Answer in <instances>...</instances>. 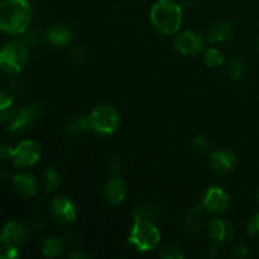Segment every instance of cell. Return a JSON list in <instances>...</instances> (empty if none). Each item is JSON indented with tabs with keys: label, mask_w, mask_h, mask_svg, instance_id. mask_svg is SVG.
I'll list each match as a JSON object with an SVG mask.
<instances>
[{
	"label": "cell",
	"mask_w": 259,
	"mask_h": 259,
	"mask_svg": "<svg viewBox=\"0 0 259 259\" xmlns=\"http://www.w3.org/2000/svg\"><path fill=\"white\" fill-rule=\"evenodd\" d=\"M5 177H7V174H5L4 169H3L2 167H0V184H2V182L4 181Z\"/></svg>",
	"instance_id": "38"
},
{
	"label": "cell",
	"mask_w": 259,
	"mask_h": 259,
	"mask_svg": "<svg viewBox=\"0 0 259 259\" xmlns=\"http://www.w3.org/2000/svg\"><path fill=\"white\" fill-rule=\"evenodd\" d=\"M205 63L209 67H219L224 62V53L222 51L217 50V48H209L205 52Z\"/></svg>",
	"instance_id": "23"
},
{
	"label": "cell",
	"mask_w": 259,
	"mask_h": 259,
	"mask_svg": "<svg viewBox=\"0 0 259 259\" xmlns=\"http://www.w3.org/2000/svg\"><path fill=\"white\" fill-rule=\"evenodd\" d=\"M91 131L96 132L103 136H110L118 129L120 118L113 106L101 105L94 109L93 113L89 115Z\"/></svg>",
	"instance_id": "5"
},
{
	"label": "cell",
	"mask_w": 259,
	"mask_h": 259,
	"mask_svg": "<svg viewBox=\"0 0 259 259\" xmlns=\"http://www.w3.org/2000/svg\"><path fill=\"white\" fill-rule=\"evenodd\" d=\"M151 22L161 34H174L181 27V5L175 0H158L151 10Z\"/></svg>",
	"instance_id": "2"
},
{
	"label": "cell",
	"mask_w": 259,
	"mask_h": 259,
	"mask_svg": "<svg viewBox=\"0 0 259 259\" xmlns=\"http://www.w3.org/2000/svg\"><path fill=\"white\" fill-rule=\"evenodd\" d=\"M70 258H86V254L81 252H72L70 254Z\"/></svg>",
	"instance_id": "36"
},
{
	"label": "cell",
	"mask_w": 259,
	"mask_h": 259,
	"mask_svg": "<svg viewBox=\"0 0 259 259\" xmlns=\"http://www.w3.org/2000/svg\"><path fill=\"white\" fill-rule=\"evenodd\" d=\"M38 38H37V34H35V32H28L27 34L24 35V38H23V43H24L27 47H29V46H34L35 43H37Z\"/></svg>",
	"instance_id": "31"
},
{
	"label": "cell",
	"mask_w": 259,
	"mask_h": 259,
	"mask_svg": "<svg viewBox=\"0 0 259 259\" xmlns=\"http://www.w3.org/2000/svg\"><path fill=\"white\" fill-rule=\"evenodd\" d=\"M13 154H14V148L9 146V144L4 143V142H0V159H12Z\"/></svg>",
	"instance_id": "29"
},
{
	"label": "cell",
	"mask_w": 259,
	"mask_h": 259,
	"mask_svg": "<svg viewBox=\"0 0 259 259\" xmlns=\"http://www.w3.org/2000/svg\"><path fill=\"white\" fill-rule=\"evenodd\" d=\"M40 110H42V108H40V104L38 103H32L25 108L15 110L14 116L12 118L9 126H8V132L12 134H20L28 131L39 118Z\"/></svg>",
	"instance_id": "6"
},
{
	"label": "cell",
	"mask_w": 259,
	"mask_h": 259,
	"mask_svg": "<svg viewBox=\"0 0 259 259\" xmlns=\"http://www.w3.org/2000/svg\"><path fill=\"white\" fill-rule=\"evenodd\" d=\"M204 38L195 30H186L175 39V48L177 52L185 56L197 55L204 50Z\"/></svg>",
	"instance_id": "8"
},
{
	"label": "cell",
	"mask_w": 259,
	"mask_h": 259,
	"mask_svg": "<svg viewBox=\"0 0 259 259\" xmlns=\"http://www.w3.org/2000/svg\"><path fill=\"white\" fill-rule=\"evenodd\" d=\"M19 257V250L17 245L4 244L0 247V259H17Z\"/></svg>",
	"instance_id": "25"
},
{
	"label": "cell",
	"mask_w": 259,
	"mask_h": 259,
	"mask_svg": "<svg viewBox=\"0 0 259 259\" xmlns=\"http://www.w3.org/2000/svg\"><path fill=\"white\" fill-rule=\"evenodd\" d=\"M209 164L218 174H228L237 167L238 158L229 151H217L210 156Z\"/></svg>",
	"instance_id": "12"
},
{
	"label": "cell",
	"mask_w": 259,
	"mask_h": 259,
	"mask_svg": "<svg viewBox=\"0 0 259 259\" xmlns=\"http://www.w3.org/2000/svg\"><path fill=\"white\" fill-rule=\"evenodd\" d=\"M247 233L252 237H259V212L253 215L247 225Z\"/></svg>",
	"instance_id": "27"
},
{
	"label": "cell",
	"mask_w": 259,
	"mask_h": 259,
	"mask_svg": "<svg viewBox=\"0 0 259 259\" xmlns=\"http://www.w3.org/2000/svg\"><path fill=\"white\" fill-rule=\"evenodd\" d=\"M46 37H47L48 43H51L52 46L63 47V46H67L73 39V33L66 25L57 24L48 28Z\"/></svg>",
	"instance_id": "16"
},
{
	"label": "cell",
	"mask_w": 259,
	"mask_h": 259,
	"mask_svg": "<svg viewBox=\"0 0 259 259\" xmlns=\"http://www.w3.org/2000/svg\"><path fill=\"white\" fill-rule=\"evenodd\" d=\"M13 104H14V100H13L12 95L0 90V121L4 123V121L12 120L15 114Z\"/></svg>",
	"instance_id": "18"
},
{
	"label": "cell",
	"mask_w": 259,
	"mask_h": 259,
	"mask_svg": "<svg viewBox=\"0 0 259 259\" xmlns=\"http://www.w3.org/2000/svg\"><path fill=\"white\" fill-rule=\"evenodd\" d=\"M184 228L187 233H197L201 228V220H200L197 211H189L184 219Z\"/></svg>",
	"instance_id": "22"
},
{
	"label": "cell",
	"mask_w": 259,
	"mask_h": 259,
	"mask_svg": "<svg viewBox=\"0 0 259 259\" xmlns=\"http://www.w3.org/2000/svg\"><path fill=\"white\" fill-rule=\"evenodd\" d=\"M229 257L232 258H249L252 257V252L249 250V248L247 247H239V248H235L233 252H230Z\"/></svg>",
	"instance_id": "30"
},
{
	"label": "cell",
	"mask_w": 259,
	"mask_h": 259,
	"mask_svg": "<svg viewBox=\"0 0 259 259\" xmlns=\"http://www.w3.org/2000/svg\"><path fill=\"white\" fill-rule=\"evenodd\" d=\"M51 214L53 219L61 224L72 223L76 218V209L73 202L68 197L60 196L55 199L51 204Z\"/></svg>",
	"instance_id": "11"
},
{
	"label": "cell",
	"mask_w": 259,
	"mask_h": 259,
	"mask_svg": "<svg viewBox=\"0 0 259 259\" xmlns=\"http://www.w3.org/2000/svg\"><path fill=\"white\" fill-rule=\"evenodd\" d=\"M46 225H47V222H46L43 218H38V219H35L34 222H33V228H34L35 230H42Z\"/></svg>",
	"instance_id": "33"
},
{
	"label": "cell",
	"mask_w": 259,
	"mask_h": 259,
	"mask_svg": "<svg viewBox=\"0 0 259 259\" xmlns=\"http://www.w3.org/2000/svg\"><path fill=\"white\" fill-rule=\"evenodd\" d=\"M161 234L153 220L134 217V225L129 235V244L138 252H148L158 245Z\"/></svg>",
	"instance_id": "3"
},
{
	"label": "cell",
	"mask_w": 259,
	"mask_h": 259,
	"mask_svg": "<svg viewBox=\"0 0 259 259\" xmlns=\"http://www.w3.org/2000/svg\"><path fill=\"white\" fill-rule=\"evenodd\" d=\"M233 35H234V29H233L232 24L227 22H222L215 24L210 29L207 38H209L212 45H219V43H225L230 40Z\"/></svg>",
	"instance_id": "17"
},
{
	"label": "cell",
	"mask_w": 259,
	"mask_h": 259,
	"mask_svg": "<svg viewBox=\"0 0 259 259\" xmlns=\"http://www.w3.org/2000/svg\"><path fill=\"white\" fill-rule=\"evenodd\" d=\"M28 229L19 222H8L0 232V242L4 244L20 245L27 242Z\"/></svg>",
	"instance_id": "10"
},
{
	"label": "cell",
	"mask_w": 259,
	"mask_h": 259,
	"mask_svg": "<svg viewBox=\"0 0 259 259\" xmlns=\"http://www.w3.org/2000/svg\"><path fill=\"white\" fill-rule=\"evenodd\" d=\"M197 2H199V0H181L182 5H184V7H187V8L194 7L195 4H197Z\"/></svg>",
	"instance_id": "35"
},
{
	"label": "cell",
	"mask_w": 259,
	"mask_h": 259,
	"mask_svg": "<svg viewBox=\"0 0 259 259\" xmlns=\"http://www.w3.org/2000/svg\"><path fill=\"white\" fill-rule=\"evenodd\" d=\"M39 157L40 149L38 144L33 141H24L14 148L12 161L15 167L25 168V167H30L37 163Z\"/></svg>",
	"instance_id": "7"
},
{
	"label": "cell",
	"mask_w": 259,
	"mask_h": 259,
	"mask_svg": "<svg viewBox=\"0 0 259 259\" xmlns=\"http://www.w3.org/2000/svg\"><path fill=\"white\" fill-rule=\"evenodd\" d=\"M217 248H210L209 249V253H207V257H211V258H215L217 257Z\"/></svg>",
	"instance_id": "37"
},
{
	"label": "cell",
	"mask_w": 259,
	"mask_h": 259,
	"mask_svg": "<svg viewBox=\"0 0 259 259\" xmlns=\"http://www.w3.org/2000/svg\"><path fill=\"white\" fill-rule=\"evenodd\" d=\"M245 70H247V63L242 57H234L229 63L228 67V73H229L230 78L234 81L242 80L244 76Z\"/></svg>",
	"instance_id": "21"
},
{
	"label": "cell",
	"mask_w": 259,
	"mask_h": 259,
	"mask_svg": "<svg viewBox=\"0 0 259 259\" xmlns=\"http://www.w3.org/2000/svg\"><path fill=\"white\" fill-rule=\"evenodd\" d=\"M257 46H258V50H259V38H258V42H257Z\"/></svg>",
	"instance_id": "40"
},
{
	"label": "cell",
	"mask_w": 259,
	"mask_h": 259,
	"mask_svg": "<svg viewBox=\"0 0 259 259\" xmlns=\"http://www.w3.org/2000/svg\"><path fill=\"white\" fill-rule=\"evenodd\" d=\"M161 258L164 259H180L184 258V253L181 252L179 247H175V245H169V247H166L161 252Z\"/></svg>",
	"instance_id": "26"
},
{
	"label": "cell",
	"mask_w": 259,
	"mask_h": 259,
	"mask_svg": "<svg viewBox=\"0 0 259 259\" xmlns=\"http://www.w3.org/2000/svg\"><path fill=\"white\" fill-rule=\"evenodd\" d=\"M255 199H257V201L259 202V189L257 190V194H255Z\"/></svg>",
	"instance_id": "39"
},
{
	"label": "cell",
	"mask_w": 259,
	"mask_h": 259,
	"mask_svg": "<svg viewBox=\"0 0 259 259\" xmlns=\"http://www.w3.org/2000/svg\"><path fill=\"white\" fill-rule=\"evenodd\" d=\"M27 62L28 47L20 40H10L0 48V68L7 75H18Z\"/></svg>",
	"instance_id": "4"
},
{
	"label": "cell",
	"mask_w": 259,
	"mask_h": 259,
	"mask_svg": "<svg viewBox=\"0 0 259 259\" xmlns=\"http://www.w3.org/2000/svg\"><path fill=\"white\" fill-rule=\"evenodd\" d=\"M104 194H105L106 201L110 205H119L124 201L126 196V186L124 184L123 180L118 179V177H114L110 181L106 184L105 190H104Z\"/></svg>",
	"instance_id": "14"
},
{
	"label": "cell",
	"mask_w": 259,
	"mask_h": 259,
	"mask_svg": "<svg viewBox=\"0 0 259 259\" xmlns=\"http://www.w3.org/2000/svg\"><path fill=\"white\" fill-rule=\"evenodd\" d=\"M13 187L19 195L32 197L37 194V181L29 174H18L12 180Z\"/></svg>",
	"instance_id": "15"
},
{
	"label": "cell",
	"mask_w": 259,
	"mask_h": 259,
	"mask_svg": "<svg viewBox=\"0 0 259 259\" xmlns=\"http://www.w3.org/2000/svg\"><path fill=\"white\" fill-rule=\"evenodd\" d=\"M229 195L222 187H210L206 192H205L204 200H202V206L206 209L207 211L215 212V214H220L224 212L229 206Z\"/></svg>",
	"instance_id": "9"
},
{
	"label": "cell",
	"mask_w": 259,
	"mask_h": 259,
	"mask_svg": "<svg viewBox=\"0 0 259 259\" xmlns=\"http://www.w3.org/2000/svg\"><path fill=\"white\" fill-rule=\"evenodd\" d=\"M67 132L68 133L73 134H80L83 133V132H88L91 131V126H90V120H89V115L86 116H75V118L70 119L67 123Z\"/></svg>",
	"instance_id": "19"
},
{
	"label": "cell",
	"mask_w": 259,
	"mask_h": 259,
	"mask_svg": "<svg viewBox=\"0 0 259 259\" xmlns=\"http://www.w3.org/2000/svg\"><path fill=\"white\" fill-rule=\"evenodd\" d=\"M110 171L114 175H116L118 172H120V161L118 158H113L110 161Z\"/></svg>",
	"instance_id": "32"
},
{
	"label": "cell",
	"mask_w": 259,
	"mask_h": 259,
	"mask_svg": "<svg viewBox=\"0 0 259 259\" xmlns=\"http://www.w3.org/2000/svg\"><path fill=\"white\" fill-rule=\"evenodd\" d=\"M192 146H194V148L199 152H205L209 148V143H207L206 138L202 136L195 137V138L192 139Z\"/></svg>",
	"instance_id": "28"
},
{
	"label": "cell",
	"mask_w": 259,
	"mask_h": 259,
	"mask_svg": "<svg viewBox=\"0 0 259 259\" xmlns=\"http://www.w3.org/2000/svg\"><path fill=\"white\" fill-rule=\"evenodd\" d=\"M63 250V243L60 238L51 237L43 244V254L48 258H56L62 253Z\"/></svg>",
	"instance_id": "20"
},
{
	"label": "cell",
	"mask_w": 259,
	"mask_h": 259,
	"mask_svg": "<svg viewBox=\"0 0 259 259\" xmlns=\"http://www.w3.org/2000/svg\"><path fill=\"white\" fill-rule=\"evenodd\" d=\"M61 185V177L60 174L56 171L55 168L47 169L45 176V186L47 191H55L60 187Z\"/></svg>",
	"instance_id": "24"
},
{
	"label": "cell",
	"mask_w": 259,
	"mask_h": 259,
	"mask_svg": "<svg viewBox=\"0 0 259 259\" xmlns=\"http://www.w3.org/2000/svg\"><path fill=\"white\" fill-rule=\"evenodd\" d=\"M210 239L217 244H228L234 238V229L230 223L222 219H214L209 224Z\"/></svg>",
	"instance_id": "13"
},
{
	"label": "cell",
	"mask_w": 259,
	"mask_h": 259,
	"mask_svg": "<svg viewBox=\"0 0 259 259\" xmlns=\"http://www.w3.org/2000/svg\"><path fill=\"white\" fill-rule=\"evenodd\" d=\"M32 8L27 0H5L0 3V32L22 34L32 23Z\"/></svg>",
	"instance_id": "1"
},
{
	"label": "cell",
	"mask_w": 259,
	"mask_h": 259,
	"mask_svg": "<svg viewBox=\"0 0 259 259\" xmlns=\"http://www.w3.org/2000/svg\"><path fill=\"white\" fill-rule=\"evenodd\" d=\"M72 56H73V57H75L77 61H81V60H82V58H83V52H82V51H81V50H78V48H76V50L73 51Z\"/></svg>",
	"instance_id": "34"
}]
</instances>
